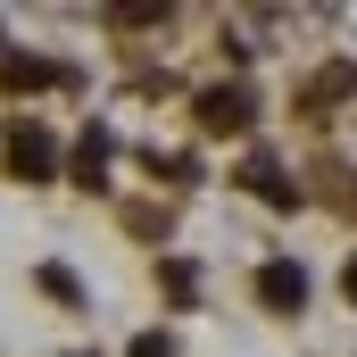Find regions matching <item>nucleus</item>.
<instances>
[{"instance_id":"nucleus-1","label":"nucleus","mask_w":357,"mask_h":357,"mask_svg":"<svg viewBox=\"0 0 357 357\" xmlns=\"http://www.w3.org/2000/svg\"><path fill=\"white\" fill-rule=\"evenodd\" d=\"M8 167H17L25 183H50V175H59V142H50V125L17 116V125H8Z\"/></svg>"},{"instance_id":"nucleus-2","label":"nucleus","mask_w":357,"mask_h":357,"mask_svg":"<svg viewBox=\"0 0 357 357\" xmlns=\"http://www.w3.org/2000/svg\"><path fill=\"white\" fill-rule=\"evenodd\" d=\"M199 133H250V91L241 84H208L199 91Z\"/></svg>"},{"instance_id":"nucleus-3","label":"nucleus","mask_w":357,"mask_h":357,"mask_svg":"<svg viewBox=\"0 0 357 357\" xmlns=\"http://www.w3.org/2000/svg\"><path fill=\"white\" fill-rule=\"evenodd\" d=\"M258 299H266L274 316H299V307H307V274L291 266V258H266V266H258Z\"/></svg>"},{"instance_id":"nucleus-4","label":"nucleus","mask_w":357,"mask_h":357,"mask_svg":"<svg viewBox=\"0 0 357 357\" xmlns=\"http://www.w3.org/2000/svg\"><path fill=\"white\" fill-rule=\"evenodd\" d=\"M241 183H250V191H258V199H266V208H299V183L282 175V167H274V158H250V175H241Z\"/></svg>"},{"instance_id":"nucleus-5","label":"nucleus","mask_w":357,"mask_h":357,"mask_svg":"<svg viewBox=\"0 0 357 357\" xmlns=\"http://www.w3.org/2000/svg\"><path fill=\"white\" fill-rule=\"evenodd\" d=\"M42 84H59L50 59H17V50H0V91H42Z\"/></svg>"},{"instance_id":"nucleus-6","label":"nucleus","mask_w":357,"mask_h":357,"mask_svg":"<svg viewBox=\"0 0 357 357\" xmlns=\"http://www.w3.org/2000/svg\"><path fill=\"white\" fill-rule=\"evenodd\" d=\"M75 183H84V191H100V183H108V133H100V125L75 142Z\"/></svg>"},{"instance_id":"nucleus-7","label":"nucleus","mask_w":357,"mask_h":357,"mask_svg":"<svg viewBox=\"0 0 357 357\" xmlns=\"http://www.w3.org/2000/svg\"><path fill=\"white\" fill-rule=\"evenodd\" d=\"M341 91H357V67L341 59V67H324L316 84H307V108H324V100H341Z\"/></svg>"},{"instance_id":"nucleus-8","label":"nucleus","mask_w":357,"mask_h":357,"mask_svg":"<svg viewBox=\"0 0 357 357\" xmlns=\"http://www.w3.org/2000/svg\"><path fill=\"white\" fill-rule=\"evenodd\" d=\"M42 291H50V299H67V307H84V282H75L67 266H42Z\"/></svg>"},{"instance_id":"nucleus-9","label":"nucleus","mask_w":357,"mask_h":357,"mask_svg":"<svg viewBox=\"0 0 357 357\" xmlns=\"http://www.w3.org/2000/svg\"><path fill=\"white\" fill-rule=\"evenodd\" d=\"M125 357H175V341H167V333H133V349Z\"/></svg>"},{"instance_id":"nucleus-10","label":"nucleus","mask_w":357,"mask_h":357,"mask_svg":"<svg viewBox=\"0 0 357 357\" xmlns=\"http://www.w3.org/2000/svg\"><path fill=\"white\" fill-rule=\"evenodd\" d=\"M341 291H349V307H357V258H349V266H341Z\"/></svg>"}]
</instances>
